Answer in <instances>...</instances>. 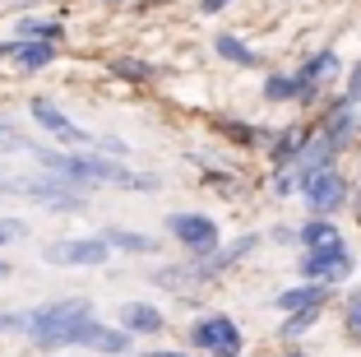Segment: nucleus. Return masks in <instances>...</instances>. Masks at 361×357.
Here are the masks:
<instances>
[{"label": "nucleus", "mask_w": 361, "mask_h": 357, "mask_svg": "<svg viewBox=\"0 0 361 357\" xmlns=\"http://www.w3.org/2000/svg\"><path fill=\"white\" fill-rule=\"evenodd\" d=\"M28 153L37 158L42 172H56V177L75 181V186H84V190L116 186V190H144V195H153V190L162 186L153 172H135L126 158H111V153H102V148H37L32 144Z\"/></svg>", "instance_id": "f257e3e1"}, {"label": "nucleus", "mask_w": 361, "mask_h": 357, "mask_svg": "<svg viewBox=\"0 0 361 357\" xmlns=\"http://www.w3.org/2000/svg\"><path fill=\"white\" fill-rule=\"evenodd\" d=\"M97 320V306L88 297H61V302L32 306L28 311V344L37 353H61V348H84L88 325Z\"/></svg>", "instance_id": "f03ea898"}, {"label": "nucleus", "mask_w": 361, "mask_h": 357, "mask_svg": "<svg viewBox=\"0 0 361 357\" xmlns=\"http://www.w3.org/2000/svg\"><path fill=\"white\" fill-rule=\"evenodd\" d=\"M0 195H19V200H32L51 213H84L88 209V190L56 177V172H0Z\"/></svg>", "instance_id": "7ed1b4c3"}, {"label": "nucleus", "mask_w": 361, "mask_h": 357, "mask_svg": "<svg viewBox=\"0 0 361 357\" xmlns=\"http://www.w3.org/2000/svg\"><path fill=\"white\" fill-rule=\"evenodd\" d=\"M297 195L306 200L310 213H319V218H334V213L343 209V204L352 200V186L348 177H343L338 168H324V172H310V177L297 181Z\"/></svg>", "instance_id": "20e7f679"}, {"label": "nucleus", "mask_w": 361, "mask_h": 357, "mask_svg": "<svg viewBox=\"0 0 361 357\" xmlns=\"http://www.w3.org/2000/svg\"><path fill=\"white\" fill-rule=\"evenodd\" d=\"M42 260L56 269H102L111 260V246L102 237H61V242L42 246Z\"/></svg>", "instance_id": "39448f33"}, {"label": "nucleus", "mask_w": 361, "mask_h": 357, "mask_svg": "<svg viewBox=\"0 0 361 357\" xmlns=\"http://www.w3.org/2000/svg\"><path fill=\"white\" fill-rule=\"evenodd\" d=\"M190 344L209 357H241V325L232 315L213 311V315H200L190 325Z\"/></svg>", "instance_id": "423d86ee"}, {"label": "nucleus", "mask_w": 361, "mask_h": 357, "mask_svg": "<svg viewBox=\"0 0 361 357\" xmlns=\"http://www.w3.org/2000/svg\"><path fill=\"white\" fill-rule=\"evenodd\" d=\"M28 116L37 121V130H47V135L61 139V144H70V148H97V135H93V130H84L79 121H70V116H65L51 98H32V103H28Z\"/></svg>", "instance_id": "0eeeda50"}, {"label": "nucleus", "mask_w": 361, "mask_h": 357, "mask_svg": "<svg viewBox=\"0 0 361 357\" xmlns=\"http://www.w3.org/2000/svg\"><path fill=\"white\" fill-rule=\"evenodd\" d=\"M352 269H357V255L348 251V242L301 255V279H306V283H324V288H334V283H343V279H352Z\"/></svg>", "instance_id": "6e6552de"}, {"label": "nucleus", "mask_w": 361, "mask_h": 357, "mask_svg": "<svg viewBox=\"0 0 361 357\" xmlns=\"http://www.w3.org/2000/svg\"><path fill=\"white\" fill-rule=\"evenodd\" d=\"M167 232H171V242H180L185 251L200 260V255H209L213 246L223 242V232H218V223L209 218V213H190V209H180V213H167Z\"/></svg>", "instance_id": "1a4fd4ad"}, {"label": "nucleus", "mask_w": 361, "mask_h": 357, "mask_svg": "<svg viewBox=\"0 0 361 357\" xmlns=\"http://www.w3.org/2000/svg\"><path fill=\"white\" fill-rule=\"evenodd\" d=\"M264 242L259 232H245V237H236V242H218L209 255H200V260L190 264V274H195V283H209V279H218V274H227L232 264H241L245 255L255 251V246Z\"/></svg>", "instance_id": "9d476101"}, {"label": "nucleus", "mask_w": 361, "mask_h": 357, "mask_svg": "<svg viewBox=\"0 0 361 357\" xmlns=\"http://www.w3.org/2000/svg\"><path fill=\"white\" fill-rule=\"evenodd\" d=\"M338 70H343V61H338V52H334V47H319L315 56H306V65L297 70V84H301L297 103H315L319 88L329 84V79H334Z\"/></svg>", "instance_id": "9b49d317"}, {"label": "nucleus", "mask_w": 361, "mask_h": 357, "mask_svg": "<svg viewBox=\"0 0 361 357\" xmlns=\"http://www.w3.org/2000/svg\"><path fill=\"white\" fill-rule=\"evenodd\" d=\"M315 130H319V135H324V139H329V144L343 153V148L352 144V135L361 130V116H357V107H352V103H343V98H338V103L324 112V121H319Z\"/></svg>", "instance_id": "f8f14e48"}, {"label": "nucleus", "mask_w": 361, "mask_h": 357, "mask_svg": "<svg viewBox=\"0 0 361 357\" xmlns=\"http://www.w3.org/2000/svg\"><path fill=\"white\" fill-rule=\"evenodd\" d=\"M334 158H338V148L319 135V130H310V135L301 139V148H297V163H292V172H297V181H301V177H310V172L334 168Z\"/></svg>", "instance_id": "ddd939ff"}, {"label": "nucleus", "mask_w": 361, "mask_h": 357, "mask_svg": "<svg viewBox=\"0 0 361 357\" xmlns=\"http://www.w3.org/2000/svg\"><path fill=\"white\" fill-rule=\"evenodd\" d=\"M116 320H121L126 334H162V329H167V315H162L153 302H126L116 311Z\"/></svg>", "instance_id": "4468645a"}, {"label": "nucleus", "mask_w": 361, "mask_h": 357, "mask_svg": "<svg viewBox=\"0 0 361 357\" xmlns=\"http://www.w3.org/2000/svg\"><path fill=\"white\" fill-rule=\"evenodd\" d=\"M130 344H135V334H126V329H111V325H102V320H93L88 325V334H84V348L88 353H102V357H130Z\"/></svg>", "instance_id": "2eb2a0df"}, {"label": "nucleus", "mask_w": 361, "mask_h": 357, "mask_svg": "<svg viewBox=\"0 0 361 357\" xmlns=\"http://www.w3.org/2000/svg\"><path fill=\"white\" fill-rule=\"evenodd\" d=\"M56 52H61V42H32V37H14L10 65H19L23 74H37V70H47V65L56 61Z\"/></svg>", "instance_id": "dca6fc26"}, {"label": "nucleus", "mask_w": 361, "mask_h": 357, "mask_svg": "<svg viewBox=\"0 0 361 357\" xmlns=\"http://www.w3.org/2000/svg\"><path fill=\"white\" fill-rule=\"evenodd\" d=\"M297 242H301V251H324V246H338V242H343V228H338L334 218H319V213H310V218L297 228Z\"/></svg>", "instance_id": "f3484780"}, {"label": "nucleus", "mask_w": 361, "mask_h": 357, "mask_svg": "<svg viewBox=\"0 0 361 357\" xmlns=\"http://www.w3.org/2000/svg\"><path fill=\"white\" fill-rule=\"evenodd\" d=\"M329 302V288L324 283H306V279H301V283H292V288H283V293L274 297V306L278 311H306V306H324Z\"/></svg>", "instance_id": "a211bd4d"}, {"label": "nucleus", "mask_w": 361, "mask_h": 357, "mask_svg": "<svg viewBox=\"0 0 361 357\" xmlns=\"http://www.w3.org/2000/svg\"><path fill=\"white\" fill-rule=\"evenodd\" d=\"M213 52L223 56V61L241 65V70H259V65H264V56H259L255 47L245 42L241 33H218V37H213Z\"/></svg>", "instance_id": "6ab92c4d"}, {"label": "nucleus", "mask_w": 361, "mask_h": 357, "mask_svg": "<svg viewBox=\"0 0 361 357\" xmlns=\"http://www.w3.org/2000/svg\"><path fill=\"white\" fill-rule=\"evenodd\" d=\"M97 237H102L111 251H121V255H153V251H158V237L135 232V228H102Z\"/></svg>", "instance_id": "aec40b11"}, {"label": "nucleus", "mask_w": 361, "mask_h": 357, "mask_svg": "<svg viewBox=\"0 0 361 357\" xmlns=\"http://www.w3.org/2000/svg\"><path fill=\"white\" fill-rule=\"evenodd\" d=\"M14 37H32V42H61V37H65V28H61V19L23 14V19L14 23Z\"/></svg>", "instance_id": "412c9836"}, {"label": "nucleus", "mask_w": 361, "mask_h": 357, "mask_svg": "<svg viewBox=\"0 0 361 357\" xmlns=\"http://www.w3.org/2000/svg\"><path fill=\"white\" fill-rule=\"evenodd\" d=\"M301 139H306V130H297V126L278 130V139L269 144V163H274V172H283V168H292V163H297Z\"/></svg>", "instance_id": "4be33fe9"}, {"label": "nucleus", "mask_w": 361, "mask_h": 357, "mask_svg": "<svg viewBox=\"0 0 361 357\" xmlns=\"http://www.w3.org/2000/svg\"><path fill=\"white\" fill-rule=\"evenodd\" d=\"M149 279H153L158 288H167V293H190V288H195L190 264H162V269H153Z\"/></svg>", "instance_id": "5701e85b"}, {"label": "nucleus", "mask_w": 361, "mask_h": 357, "mask_svg": "<svg viewBox=\"0 0 361 357\" xmlns=\"http://www.w3.org/2000/svg\"><path fill=\"white\" fill-rule=\"evenodd\" d=\"M259 93H264V103H297L301 84H297V74H269Z\"/></svg>", "instance_id": "b1692460"}, {"label": "nucleus", "mask_w": 361, "mask_h": 357, "mask_svg": "<svg viewBox=\"0 0 361 357\" xmlns=\"http://www.w3.org/2000/svg\"><path fill=\"white\" fill-rule=\"evenodd\" d=\"M319 315H324V306H306V311H287V315H283V339H301L310 325H319Z\"/></svg>", "instance_id": "393cba45"}, {"label": "nucleus", "mask_w": 361, "mask_h": 357, "mask_svg": "<svg viewBox=\"0 0 361 357\" xmlns=\"http://www.w3.org/2000/svg\"><path fill=\"white\" fill-rule=\"evenodd\" d=\"M19 148H32V139L23 135V130L14 126V121H5V116H0V158L19 153Z\"/></svg>", "instance_id": "a878e982"}, {"label": "nucleus", "mask_w": 361, "mask_h": 357, "mask_svg": "<svg viewBox=\"0 0 361 357\" xmlns=\"http://www.w3.org/2000/svg\"><path fill=\"white\" fill-rule=\"evenodd\" d=\"M28 237V223L19 218V213H0V246H14Z\"/></svg>", "instance_id": "bb28decb"}, {"label": "nucleus", "mask_w": 361, "mask_h": 357, "mask_svg": "<svg viewBox=\"0 0 361 357\" xmlns=\"http://www.w3.org/2000/svg\"><path fill=\"white\" fill-rule=\"evenodd\" d=\"M343 320H348V334L361 344V288L348 293V311H343Z\"/></svg>", "instance_id": "cd10ccee"}, {"label": "nucleus", "mask_w": 361, "mask_h": 357, "mask_svg": "<svg viewBox=\"0 0 361 357\" xmlns=\"http://www.w3.org/2000/svg\"><path fill=\"white\" fill-rule=\"evenodd\" d=\"M111 70H116L121 79H139V84H144V79H153V70L144 61H111Z\"/></svg>", "instance_id": "c85d7f7f"}, {"label": "nucleus", "mask_w": 361, "mask_h": 357, "mask_svg": "<svg viewBox=\"0 0 361 357\" xmlns=\"http://www.w3.org/2000/svg\"><path fill=\"white\" fill-rule=\"evenodd\" d=\"M0 334H28V311H0Z\"/></svg>", "instance_id": "c756f323"}, {"label": "nucleus", "mask_w": 361, "mask_h": 357, "mask_svg": "<svg viewBox=\"0 0 361 357\" xmlns=\"http://www.w3.org/2000/svg\"><path fill=\"white\" fill-rule=\"evenodd\" d=\"M274 195H278V200H292V195H297V172H292V168L274 172Z\"/></svg>", "instance_id": "7c9ffc66"}, {"label": "nucleus", "mask_w": 361, "mask_h": 357, "mask_svg": "<svg viewBox=\"0 0 361 357\" xmlns=\"http://www.w3.org/2000/svg\"><path fill=\"white\" fill-rule=\"evenodd\" d=\"M338 98H343V103H352V107L361 103V61L352 65V74H348V84H343V93H338Z\"/></svg>", "instance_id": "2f4dec72"}, {"label": "nucleus", "mask_w": 361, "mask_h": 357, "mask_svg": "<svg viewBox=\"0 0 361 357\" xmlns=\"http://www.w3.org/2000/svg\"><path fill=\"white\" fill-rule=\"evenodd\" d=\"M223 130H227L232 139H241V144H259V139H264L255 126H223Z\"/></svg>", "instance_id": "473e14b6"}, {"label": "nucleus", "mask_w": 361, "mask_h": 357, "mask_svg": "<svg viewBox=\"0 0 361 357\" xmlns=\"http://www.w3.org/2000/svg\"><path fill=\"white\" fill-rule=\"evenodd\" d=\"M232 0H200V14H223Z\"/></svg>", "instance_id": "72a5a7b5"}, {"label": "nucleus", "mask_w": 361, "mask_h": 357, "mask_svg": "<svg viewBox=\"0 0 361 357\" xmlns=\"http://www.w3.org/2000/svg\"><path fill=\"white\" fill-rule=\"evenodd\" d=\"M274 242H297V228H287V223H278V228H274Z\"/></svg>", "instance_id": "f704fd0d"}, {"label": "nucleus", "mask_w": 361, "mask_h": 357, "mask_svg": "<svg viewBox=\"0 0 361 357\" xmlns=\"http://www.w3.org/2000/svg\"><path fill=\"white\" fill-rule=\"evenodd\" d=\"M139 357H190V353H176V348H158V353H139Z\"/></svg>", "instance_id": "c9c22d12"}, {"label": "nucleus", "mask_w": 361, "mask_h": 357, "mask_svg": "<svg viewBox=\"0 0 361 357\" xmlns=\"http://www.w3.org/2000/svg\"><path fill=\"white\" fill-rule=\"evenodd\" d=\"M10 56H14V37H10V42H0V61H10Z\"/></svg>", "instance_id": "e433bc0d"}, {"label": "nucleus", "mask_w": 361, "mask_h": 357, "mask_svg": "<svg viewBox=\"0 0 361 357\" xmlns=\"http://www.w3.org/2000/svg\"><path fill=\"white\" fill-rule=\"evenodd\" d=\"M10 274H14V264H10V260H0V279H10Z\"/></svg>", "instance_id": "4c0bfd02"}, {"label": "nucleus", "mask_w": 361, "mask_h": 357, "mask_svg": "<svg viewBox=\"0 0 361 357\" xmlns=\"http://www.w3.org/2000/svg\"><path fill=\"white\" fill-rule=\"evenodd\" d=\"M287 357H306V353H301V348H292V353H287Z\"/></svg>", "instance_id": "58836bf2"}]
</instances>
